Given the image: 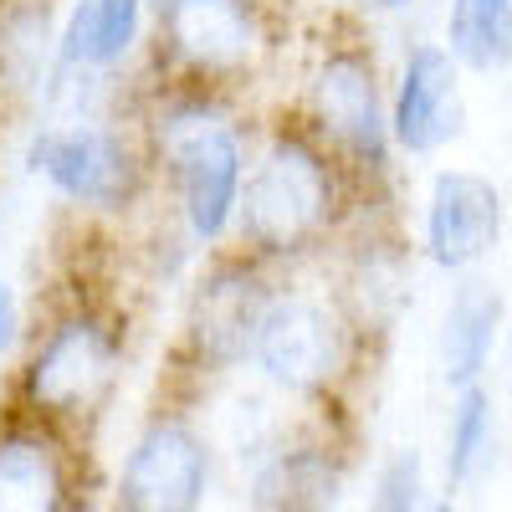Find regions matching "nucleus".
I'll return each instance as SVG.
<instances>
[{"label": "nucleus", "mask_w": 512, "mask_h": 512, "mask_svg": "<svg viewBox=\"0 0 512 512\" xmlns=\"http://www.w3.org/2000/svg\"><path fill=\"white\" fill-rule=\"evenodd\" d=\"M144 149L175 185V210L190 246L216 251L226 236H236V210L251 159H246V128L231 118L216 88L190 82V88L159 98L144 123Z\"/></svg>", "instance_id": "f257e3e1"}, {"label": "nucleus", "mask_w": 512, "mask_h": 512, "mask_svg": "<svg viewBox=\"0 0 512 512\" xmlns=\"http://www.w3.org/2000/svg\"><path fill=\"white\" fill-rule=\"evenodd\" d=\"M344 164L313 128H272L246 164L236 236L262 262H292L328 241L344 216Z\"/></svg>", "instance_id": "f03ea898"}, {"label": "nucleus", "mask_w": 512, "mask_h": 512, "mask_svg": "<svg viewBox=\"0 0 512 512\" xmlns=\"http://www.w3.org/2000/svg\"><path fill=\"white\" fill-rule=\"evenodd\" d=\"M26 169L88 216H128L149 185V149L113 123H47L26 139Z\"/></svg>", "instance_id": "7ed1b4c3"}, {"label": "nucleus", "mask_w": 512, "mask_h": 512, "mask_svg": "<svg viewBox=\"0 0 512 512\" xmlns=\"http://www.w3.org/2000/svg\"><path fill=\"white\" fill-rule=\"evenodd\" d=\"M118 364H123V349H118L113 323L93 308H72L36 338L16 384V400L26 415L52 420V425L88 420L108 400Z\"/></svg>", "instance_id": "20e7f679"}, {"label": "nucleus", "mask_w": 512, "mask_h": 512, "mask_svg": "<svg viewBox=\"0 0 512 512\" xmlns=\"http://www.w3.org/2000/svg\"><path fill=\"white\" fill-rule=\"evenodd\" d=\"M354 333L344 313L308 292H277L251 344V364L272 390L292 400H328L349 374Z\"/></svg>", "instance_id": "39448f33"}, {"label": "nucleus", "mask_w": 512, "mask_h": 512, "mask_svg": "<svg viewBox=\"0 0 512 512\" xmlns=\"http://www.w3.org/2000/svg\"><path fill=\"white\" fill-rule=\"evenodd\" d=\"M308 128L359 175H384L395 154L390 93L364 47H328L308 77Z\"/></svg>", "instance_id": "423d86ee"}, {"label": "nucleus", "mask_w": 512, "mask_h": 512, "mask_svg": "<svg viewBox=\"0 0 512 512\" xmlns=\"http://www.w3.org/2000/svg\"><path fill=\"white\" fill-rule=\"evenodd\" d=\"M277 297V287L262 272V256H251L246 246L236 256H216L190 287L185 303V344L190 359L205 374H226L251 364V344L262 313Z\"/></svg>", "instance_id": "0eeeda50"}, {"label": "nucleus", "mask_w": 512, "mask_h": 512, "mask_svg": "<svg viewBox=\"0 0 512 512\" xmlns=\"http://www.w3.org/2000/svg\"><path fill=\"white\" fill-rule=\"evenodd\" d=\"M154 21L169 62L200 88L241 82L267 47L256 0H159Z\"/></svg>", "instance_id": "6e6552de"}, {"label": "nucleus", "mask_w": 512, "mask_h": 512, "mask_svg": "<svg viewBox=\"0 0 512 512\" xmlns=\"http://www.w3.org/2000/svg\"><path fill=\"white\" fill-rule=\"evenodd\" d=\"M210 492V446L180 415H159L123 451L113 497L128 512H195Z\"/></svg>", "instance_id": "1a4fd4ad"}, {"label": "nucleus", "mask_w": 512, "mask_h": 512, "mask_svg": "<svg viewBox=\"0 0 512 512\" xmlns=\"http://www.w3.org/2000/svg\"><path fill=\"white\" fill-rule=\"evenodd\" d=\"M461 62L446 41H415L400 57L395 88H390V134L395 149L410 159H431L466 128V88Z\"/></svg>", "instance_id": "9d476101"}, {"label": "nucleus", "mask_w": 512, "mask_h": 512, "mask_svg": "<svg viewBox=\"0 0 512 512\" xmlns=\"http://www.w3.org/2000/svg\"><path fill=\"white\" fill-rule=\"evenodd\" d=\"M502 241V190L477 169H441L425 190L420 251L436 272H472Z\"/></svg>", "instance_id": "9b49d317"}, {"label": "nucleus", "mask_w": 512, "mask_h": 512, "mask_svg": "<svg viewBox=\"0 0 512 512\" xmlns=\"http://www.w3.org/2000/svg\"><path fill=\"white\" fill-rule=\"evenodd\" d=\"M72 507V466L52 420L0 425V512H57Z\"/></svg>", "instance_id": "f8f14e48"}, {"label": "nucleus", "mask_w": 512, "mask_h": 512, "mask_svg": "<svg viewBox=\"0 0 512 512\" xmlns=\"http://www.w3.org/2000/svg\"><path fill=\"white\" fill-rule=\"evenodd\" d=\"M144 16L149 0H72L57 26V62L82 77L123 67L144 41Z\"/></svg>", "instance_id": "ddd939ff"}, {"label": "nucleus", "mask_w": 512, "mask_h": 512, "mask_svg": "<svg viewBox=\"0 0 512 512\" xmlns=\"http://www.w3.org/2000/svg\"><path fill=\"white\" fill-rule=\"evenodd\" d=\"M344 497V461L323 441H277L251 466L256 507H338Z\"/></svg>", "instance_id": "4468645a"}, {"label": "nucleus", "mask_w": 512, "mask_h": 512, "mask_svg": "<svg viewBox=\"0 0 512 512\" xmlns=\"http://www.w3.org/2000/svg\"><path fill=\"white\" fill-rule=\"evenodd\" d=\"M502 318L507 303L502 292L487 282H461L451 292V303L441 313V333H436V359H441V379L451 390L482 384L497 344H502Z\"/></svg>", "instance_id": "2eb2a0df"}, {"label": "nucleus", "mask_w": 512, "mask_h": 512, "mask_svg": "<svg viewBox=\"0 0 512 512\" xmlns=\"http://www.w3.org/2000/svg\"><path fill=\"white\" fill-rule=\"evenodd\" d=\"M441 41L466 72H507L512 67V0H451Z\"/></svg>", "instance_id": "dca6fc26"}, {"label": "nucleus", "mask_w": 512, "mask_h": 512, "mask_svg": "<svg viewBox=\"0 0 512 512\" xmlns=\"http://www.w3.org/2000/svg\"><path fill=\"white\" fill-rule=\"evenodd\" d=\"M497 451V405L482 384L456 390L451 420H446V487H472Z\"/></svg>", "instance_id": "f3484780"}, {"label": "nucleus", "mask_w": 512, "mask_h": 512, "mask_svg": "<svg viewBox=\"0 0 512 512\" xmlns=\"http://www.w3.org/2000/svg\"><path fill=\"white\" fill-rule=\"evenodd\" d=\"M425 492H431V482H425V461L415 451H400V456H390L379 466L369 502L379 512H415V507H425Z\"/></svg>", "instance_id": "a211bd4d"}, {"label": "nucleus", "mask_w": 512, "mask_h": 512, "mask_svg": "<svg viewBox=\"0 0 512 512\" xmlns=\"http://www.w3.org/2000/svg\"><path fill=\"white\" fill-rule=\"evenodd\" d=\"M16 338H21V303H16V287L0 277V364L11 359Z\"/></svg>", "instance_id": "6ab92c4d"}, {"label": "nucleus", "mask_w": 512, "mask_h": 512, "mask_svg": "<svg viewBox=\"0 0 512 512\" xmlns=\"http://www.w3.org/2000/svg\"><path fill=\"white\" fill-rule=\"evenodd\" d=\"M364 6H374V11H390V16H400V11H410L415 0H364Z\"/></svg>", "instance_id": "aec40b11"}, {"label": "nucleus", "mask_w": 512, "mask_h": 512, "mask_svg": "<svg viewBox=\"0 0 512 512\" xmlns=\"http://www.w3.org/2000/svg\"><path fill=\"white\" fill-rule=\"evenodd\" d=\"M507 400H512V354H507Z\"/></svg>", "instance_id": "412c9836"}, {"label": "nucleus", "mask_w": 512, "mask_h": 512, "mask_svg": "<svg viewBox=\"0 0 512 512\" xmlns=\"http://www.w3.org/2000/svg\"><path fill=\"white\" fill-rule=\"evenodd\" d=\"M277 6H297V0H277Z\"/></svg>", "instance_id": "4be33fe9"}, {"label": "nucleus", "mask_w": 512, "mask_h": 512, "mask_svg": "<svg viewBox=\"0 0 512 512\" xmlns=\"http://www.w3.org/2000/svg\"><path fill=\"white\" fill-rule=\"evenodd\" d=\"M154 6H159V0H149V11H154Z\"/></svg>", "instance_id": "5701e85b"}]
</instances>
